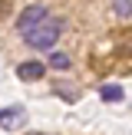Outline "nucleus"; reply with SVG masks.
<instances>
[{
    "mask_svg": "<svg viewBox=\"0 0 132 135\" xmlns=\"http://www.w3.org/2000/svg\"><path fill=\"white\" fill-rule=\"evenodd\" d=\"M59 33H63V20H59V17H46V20H40L33 30L23 33V43L30 46V50L46 53V50H53V46H56Z\"/></svg>",
    "mask_w": 132,
    "mask_h": 135,
    "instance_id": "1",
    "label": "nucleus"
},
{
    "mask_svg": "<svg viewBox=\"0 0 132 135\" xmlns=\"http://www.w3.org/2000/svg\"><path fill=\"white\" fill-rule=\"evenodd\" d=\"M26 125V109L23 105H3L0 109V129L3 132H17Z\"/></svg>",
    "mask_w": 132,
    "mask_h": 135,
    "instance_id": "2",
    "label": "nucleus"
},
{
    "mask_svg": "<svg viewBox=\"0 0 132 135\" xmlns=\"http://www.w3.org/2000/svg\"><path fill=\"white\" fill-rule=\"evenodd\" d=\"M46 17H50V10H46L43 3H33V7H26V10L17 17V33L23 36L26 30H33V26H36L40 20H46Z\"/></svg>",
    "mask_w": 132,
    "mask_h": 135,
    "instance_id": "3",
    "label": "nucleus"
},
{
    "mask_svg": "<svg viewBox=\"0 0 132 135\" xmlns=\"http://www.w3.org/2000/svg\"><path fill=\"white\" fill-rule=\"evenodd\" d=\"M17 76L23 79V83H36V79L46 76V63H40V59H26V63L17 66Z\"/></svg>",
    "mask_w": 132,
    "mask_h": 135,
    "instance_id": "4",
    "label": "nucleus"
},
{
    "mask_svg": "<svg viewBox=\"0 0 132 135\" xmlns=\"http://www.w3.org/2000/svg\"><path fill=\"white\" fill-rule=\"evenodd\" d=\"M99 99H102V102H122L125 89L119 83H106V86H99Z\"/></svg>",
    "mask_w": 132,
    "mask_h": 135,
    "instance_id": "5",
    "label": "nucleus"
},
{
    "mask_svg": "<svg viewBox=\"0 0 132 135\" xmlns=\"http://www.w3.org/2000/svg\"><path fill=\"white\" fill-rule=\"evenodd\" d=\"M46 66H50V69H56V73H63V69H69V56H66V53H53Z\"/></svg>",
    "mask_w": 132,
    "mask_h": 135,
    "instance_id": "6",
    "label": "nucleus"
},
{
    "mask_svg": "<svg viewBox=\"0 0 132 135\" xmlns=\"http://www.w3.org/2000/svg\"><path fill=\"white\" fill-rule=\"evenodd\" d=\"M129 7H132V0H116V17L129 20Z\"/></svg>",
    "mask_w": 132,
    "mask_h": 135,
    "instance_id": "7",
    "label": "nucleus"
}]
</instances>
